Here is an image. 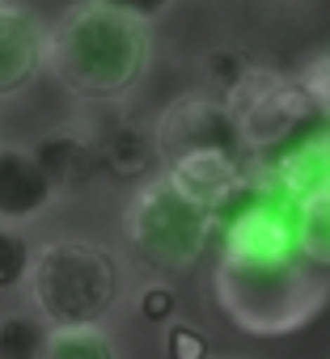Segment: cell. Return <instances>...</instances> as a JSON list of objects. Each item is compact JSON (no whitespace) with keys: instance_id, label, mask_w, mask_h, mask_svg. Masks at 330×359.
Segmentation results:
<instances>
[{"instance_id":"cell-18","label":"cell","mask_w":330,"mask_h":359,"mask_svg":"<svg viewBox=\"0 0 330 359\" xmlns=\"http://www.w3.org/2000/svg\"><path fill=\"white\" fill-rule=\"evenodd\" d=\"M136 313H140L148 325H174V321H178V292H174L170 283L152 279V283H144V292L136 296Z\"/></svg>"},{"instance_id":"cell-10","label":"cell","mask_w":330,"mask_h":359,"mask_svg":"<svg viewBox=\"0 0 330 359\" xmlns=\"http://www.w3.org/2000/svg\"><path fill=\"white\" fill-rule=\"evenodd\" d=\"M165 177L191 195L195 203H204L208 212H220L250 177V161L242 156H225V152H199V156H183L178 165L165 169Z\"/></svg>"},{"instance_id":"cell-15","label":"cell","mask_w":330,"mask_h":359,"mask_svg":"<svg viewBox=\"0 0 330 359\" xmlns=\"http://www.w3.org/2000/svg\"><path fill=\"white\" fill-rule=\"evenodd\" d=\"M34 245L22 229L13 224H0V296L5 292H18L22 283H30V271H34Z\"/></svg>"},{"instance_id":"cell-9","label":"cell","mask_w":330,"mask_h":359,"mask_svg":"<svg viewBox=\"0 0 330 359\" xmlns=\"http://www.w3.org/2000/svg\"><path fill=\"white\" fill-rule=\"evenodd\" d=\"M55 187L34 156V148L22 144H0V224H30L55 203Z\"/></svg>"},{"instance_id":"cell-7","label":"cell","mask_w":330,"mask_h":359,"mask_svg":"<svg viewBox=\"0 0 330 359\" xmlns=\"http://www.w3.org/2000/svg\"><path fill=\"white\" fill-rule=\"evenodd\" d=\"M47 68V30L13 0H0V102L22 97Z\"/></svg>"},{"instance_id":"cell-1","label":"cell","mask_w":330,"mask_h":359,"mask_svg":"<svg viewBox=\"0 0 330 359\" xmlns=\"http://www.w3.org/2000/svg\"><path fill=\"white\" fill-rule=\"evenodd\" d=\"M220 258L212 292L220 313L254 338L305 330L330 300V279L296 241V203L246 177V187L216 212Z\"/></svg>"},{"instance_id":"cell-11","label":"cell","mask_w":330,"mask_h":359,"mask_svg":"<svg viewBox=\"0 0 330 359\" xmlns=\"http://www.w3.org/2000/svg\"><path fill=\"white\" fill-rule=\"evenodd\" d=\"M102 148V169L119 182H152L157 173H165L161 165V148H157V127H144L140 118H119L98 135Z\"/></svg>"},{"instance_id":"cell-12","label":"cell","mask_w":330,"mask_h":359,"mask_svg":"<svg viewBox=\"0 0 330 359\" xmlns=\"http://www.w3.org/2000/svg\"><path fill=\"white\" fill-rule=\"evenodd\" d=\"M51 325L34 309H13L0 317V359H47Z\"/></svg>"},{"instance_id":"cell-2","label":"cell","mask_w":330,"mask_h":359,"mask_svg":"<svg viewBox=\"0 0 330 359\" xmlns=\"http://www.w3.org/2000/svg\"><path fill=\"white\" fill-rule=\"evenodd\" d=\"M152 60V34L102 0H77L47 26V72L81 102H127Z\"/></svg>"},{"instance_id":"cell-16","label":"cell","mask_w":330,"mask_h":359,"mask_svg":"<svg viewBox=\"0 0 330 359\" xmlns=\"http://www.w3.org/2000/svg\"><path fill=\"white\" fill-rule=\"evenodd\" d=\"M47 359H119V346L102 325H93V330H55Z\"/></svg>"},{"instance_id":"cell-20","label":"cell","mask_w":330,"mask_h":359,"mask_svg":"<svg viewBox=\"0 0 330 359\" xmlns=\"http://www.w3.org/2000/svg\"><path fill=\"white\" fill-rule=\"evenodd\" d=\"M106 9H114V13H123V18H131V22H157L165 9L174 5V0H102Z\"/></svg>"},{"instance_id":"cell-13","label":"cell","mask_w":330,"mask_h":359,"mask_svg":"<svg viewBox=\"0 0 330 359\" xmlns=\"http://www.w3.org/2000/svg\"><path fill=\"white\" fill-rule=\"evenodd\" d=\"M296 241L317 271H330V187L296 203Z\"/></svg>"},{"instance_id":"cell-4","label":"cell","mask_w":330,"mask_h":359,"mask_svg":"<svg viewBox=\"0 0 330 359\" xmlns=\"http://www.w3.org/2000/svg\"><path fill=\"white\" fill-rule=\"evenodd\" d=\"M123 237H127L131 262L144 275L170 283L208 254L212 237H220V224H216V212H208L204 203L183 195L165 173H157L152 182H144L127 199Z\"/></svg>"},{"instance_id":"cell-17","label":"cell","mask_w":330,"mask_h":359,"mask_svg":"<svg viewBox=\"0 0 330 359\" xmlns=\"http://www.w3.org/2000/svg\"><path fill=\"white\" fill-rule=\"evenodd\" d=\"M296 81H301V89L309 93V102L330 118V43L326 47H317V51H309L301 64H296V72H292Z\"/></svg>"},{"instance_id":"cell-21","label":"cell","mask_w":330,"mask_h":359,"mask_svg":"<svg viewBox=\"0 0 330 359\" xmlns=\"http://www.w3.org/2000/svg\"><path fill=\"white\" fill-rule=\"evenodd\" d=\"M267 5H288V0H267Z\"/></svg>"},{"instance_id":"cell-3","label":"cell","mask_w":330,"mask_h":359,"mask_svg":"<svg viewBox=\"0 0 330 359\" xmlns=\"http://www.w3.org/2000/svg\"><path fill=\"white\" fill-rule=\"evenodd\" d=\"M30 309L51 330H93L127 296L123 258L89 237H55L34 254Z\"/></svg>"},{"instance_id":"cell-8","label":"cell","mask_w":330,"mask_h":359,"mask_svg":"<svg viewBox=\"0 0 330 359\" xmlns=\"http://www.w3.org/2000/svg\"><path fill=\"white\" fill-rule=\"evenodd\" d=\"M34 156L47 173V182L55 187L60 199L81 195L93 187V177L102 173V148L98 135H89L85 127H51L39 135Z\"/></svg>"},{"instance_id":"cell-5","label":"cell","mask_w":330,"mask_h":359,"mask_svg":"<svg viewBox=\"0 0 330 359\" xmlns=\"http://www.w3.org/2000/svg\"><path fill=\"white\" fill-rule=\"evenodd\" d=\"M229 110H233V123L242 131L250 161L279 152L284 144H292L305 127H313L322 118V110L309 102L301 81L292 72H279L267 64H254V72L229 97Z\"/></svg>"},{"instance_id":"cell-19","label":"cell","mask_w":330,"mask_h":359,"mask_svg":"<svg viewBox=\"0 0 330 359\" xmlns=\"http://www.w3.org/2000/svg\"><path fill=\"white\" fill-rule=\"evenodd\" d=\"M165 359H212V342L199 325L191 321H174V325H165Z\"/></svg>"},{"instance_id":"cell-14","label":"cell","mask_w":330,"mask_h":359,"mask_svg":"<svg viewBox=\"0 0 330 359\" xmlns=\"http://www.w3.org/2000/svg\"><path fill=\"white\" fill-rule=\"evenodd\" d=\"M199 72H204V81H208V93H216V97L229 102V97L242 89V81L254 72V60H250L242 47H216V51L204 55Z\"/></svg>"},{"instance_id":"cell-6","label":"cell","mask_w":330,"mask_h":359,"mask_svg":"<svg viewBox=\"0 0 330 359\" xmlns=\"http://www.w3.org/2000/svg\"><path fill=\"white\" fill-rule=\"evenodd\" d=\"M152 127H157V148H161L165 169L178 165L183 156H199V152H225V156L250 161L229 102L208 89H191V93L174 97Z\"/></svg>"}]
</instances>
